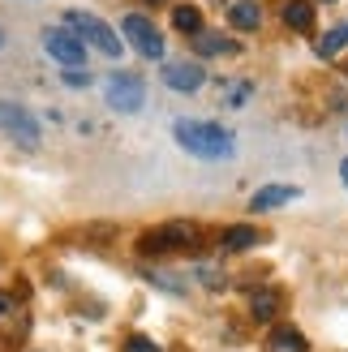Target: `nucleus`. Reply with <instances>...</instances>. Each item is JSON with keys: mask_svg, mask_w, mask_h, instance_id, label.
Returning <instances> with one entry per match:
<instances>
[{"mask_svg": "<svg viewBox=\"0 0 348 352\" xmlns=\"http://www.w3.org/2000/svg\"><path fill=\"white\" fill-rule=\"evenodd\" d=\"M125 352H160V344L146 340V336H129L125 340Z\"/></svg>", "mask_w": 348, "mask_h": 352, "instance_id": "obj_18", "label": "nucleus"}, {"mask_svg": "<svg viewBox=\"0 0 348 352\" xmlns=\"http://www.w3.org/2000/svg\"><path fill=\"white\" fill-rule=\"evenodd\" d=\"M172 22H177V30H185V34H198L202 30V13L194 5H181L177 13H172Z\"/></svg>", "mask_w": 348, "mask_h": 352, "instance_id": "obj_16", "label": "nucleus"}, {"mask_svg": "<svg viewBox=\"0 0 348 352\" xmlns=\"http://www.w3.org/2000/svg\"><path fill=\"white\" fill-rule=\"evenodd\" d=\"M250 309H254V318H258V322H271L275 314H280V292H271V288H263V292H254V301H250Z\"/></svg>", "mask_w": 348, "mask_h": 352, "instance_id": "obj_13", "label": "nucleus"}, {"mask_svg": "<svg viewBox=\"0 0 348 352\" xmlns=\"http://www.w3.org/2000/svg\"><path fill=\"white\" fill-rule=\"evenodd\" d=\"M125 39L142 52L146 60H160V56H164V34L155 30V22H146L142 13H129V17H125Z\"/></svg>", "mask_w": 348, "mask_h": 352, "instance_id": "obj_5", "label": "nucleus"}, {"mask_svg": "<svg viewBox=\"0 0 348 352\" xmlns=\"http://www.w3.org/2000/svg\"><path fill=\"white\" fill-rule=\"evenodd\" d=\"M65 82L69 86H86V82H91V74H82V69H65Z\"/></svg>", "mask_w": 348, "mask_h": 352, "instance_id": "obj_19", "label": "nucleus"}, {"mask_svg": "<svg viewBox=\"0 0 348 352\" xmlns=\"http://www.w3.org/2000/svg\"><path fill=\"white\" fill-rule=\"evenodd\" d=\"M348 43V26H336V30H327L323 39H318V56H336V52Z\"/></svg>", "mask_w": 348, "mask_h": 352, "instance_id": "obj_17", "label": "nucleus"}, {"mask_svg": "<svg viewBox=\"0 0 348 352\" xmlns=\"http://www.w3.org/2000/svg\"><path fill=\"white\" fill-rule=\"evenodd\" d=\"M340 176H344V185H348V160H344V164H340Z\"/></svg>", "mask_w": 348, "mask_h": 352, "instance_id": "obj_21", "label": "nucleus"}, {"mask_svg": "<svg viewBox=\"0 0 348 352\" xmlns=\"http://www.w3.org/2000/svg\"><path fill=\"white\" fill-rule=\"evenodd\" d=\"M65 26H69V30H78V34H82V43H95L103 56H120V39L112 34V26H103V22H99V17L69 9V13H65Z\"/></svg>", "mask_w": 348, "mask_h": 352, "instance_id": "obj_3", "label": "nucleus"}, {"mask_svg": "<svg viewBox=\"0 0 348 352\" xmlns=\"http://www.w3.org/2000/svg\"><path fill=\"white\" fill-rule=\"evenodd\" d=\"M292 198H297V189H292V185H267V189H258L254 198H250V206L254 210H271V206H284Z\"/></svg>", "mask_w": 348, "mask_h": 352, "instance_id": "obj_9", "label": "nucleus"}, {"mask_svg": "<svg viewBox=\"0 0 348 352\" xmlns=\"http://www.w3.org/2000/svg\"><path fill=\"white\" fill-rule=\"evenodd\" d=\"M194 52L198 56H219V52H232V43L224 39V34H215V30H198L194 34Z\"/></svg>", "mask_w": 348, "mask_h": 352, "instance_id": "obj_14", "label": "nucleus"}, {"mask_svg": "<svg viewBox=\"0 0 348 352\" xmlns=\"http://www.w3.org/2000/svg\"><path fill=\"white\" fill-rule=\"evenodd\" d=\"M177 142L194 155V160H228L232 155V133L211 120H177Z\"/></svg>", "mask_w": 348, "mask_h": 352, "instance_id": "obj_1", "label": "nucleus"}, {"mask_svg": "<svg viewBox=\"0 0 348 352\" xmlns=\"http://www.w3.org/2000/svg\"><path fill=\"white\" fill-rule=\"evenodd\" d=\"M271 348L275 352H305V336H301V331H292V327H280L271 336Z\"/></svg>", "mask_w": 348, "mask_h": 352, "instance_id": "obj_15", "label": "nucleus"}, {"mask_svg": "<svg viewBox=\"0 0 348 352\" xmlns=\"http://www.w3.org/2000/svg\"><path fill=\"white\" fill-rule=\"evenodd\" d=\"M142 99H146V91H142V82H138L133 74H116L108 82V108L112 112H138Z\"/></svg>", "mask_w": 348, "mask_h": 352, "instance_id": "obj_7", "label": "nucleus"}, {"mask_svg": "<svg viewBox=\"0 0 348 352\" xmlns=\"http://www.w3.org/2000/svg\"><path fill=\"white\" fill-rule=\"evenodd\" d=\"M43 47H47V56L61 60L65 69H78V65L86 60L82 34H69V30H47V34H43Z\"/></svg>", "mask_w": 348, "mask_h": 352, "instance_id": "obj_6", "label": "nucleus"}, {"mask_svg": "<svg viewBox=\"0 0 348 352\" xmlns=\"http://www.w3.org/2000/svg\"><path fill=\"white\" fill-rule=\"evenodd\" d=\"M198 241V228L194 223H164V228H155V232H142V241H138V250H142L146 258L155 254H168V250H189V245Z\"/></svg>", "mask_w": 348, "mask_h": 352, "instance_id": "obj_2", "label": "nucleus"}, {"mask_svg": "<svg viewBox=\"0 0 348 352\" xmlns=\"http://www.w3.org/2000/svg\"><path fill=\"white\" fill-rule=\"evenodd\" d=\"M0 129H5L17 146H26V151L39 146V125L30 120L26 108H17V103H9V99H0Z\"/></svg>", "mask_w": 348, "mask_h": 352, "instance_id": "obj_4", "label": "nucleus"}, {"mask_svg": "<svg viewBox=\"0 0 348 352\" xmlns=\"http://www.w3.org/2000/svg\"><path fill=\"white\" fill-rule=\"evenodd\" d=\"M5 314H9V296L0 292V318H5Z\"/></svg>", "mask_w": 348, "mask_h": 352, "instance_id": "obj_20", "label": "nucleus"}, {"mask_svg": "<svg viewBox=\"0 0 348 352\" xmlns=\"http://www.w3.org/2000/svg\"><path fill=\"white\" fill-rule=\"evenodd\" d=\"M284 22L292 30H309V26H314V5H309V0H288V5H284Z\"/></svg>", "mask_w": 348, "mask_h": 352, "instance_id": "obj_11", "label": "nucleus"}, {"mask_svg": "<svg viewBox=\"0 0 348 352\" xmlns=\"http://www.w3.org/2000/svg\"><path fill=\"white\" fill-rule=\"evenodd\" d=\"M228 17H232L237 30H258V22H263V9H258L254 0H237V5L228 9Z\"/></svg>", "mask_w": 348, "mask_h": 352, "instance_id": "obj_10", "label": "nucleus"}, {"mask_svg": "<svg viewBox=\"0 0 348 352\" xmlns=\"http://www.w3.org/2000/svg\"><path fill=\"white\" fill-rule=\"evenodd\" d=\"M219 245H224V250H254V245H258V228L237 223V228H228V232L219 236Z\"/></svg>", "mask_w": 348, "mask_h": 352, "instance_id": "obj_12", "label": "nucleus"}, {"mask_svg": "<svg viewBox=\"0 0 348 352\" xmlns=\"http://www.w3.org/2000/svg\"><path fill=\"white\" fill-rule=\"evenodd\" d=\"M202 65H194V60H168L164 65V82L172 86V91H198L202 86Z\"/></svg>", "mask_w": 348, "mask_h": 352, "instance_id": "obj_8", "label": "nucleus"}, {"mask_svg": "<svg viewBox=\"0 0 348 352\" xmlns=\"http://www.w3.org/2000/svg\"><path fill=\"white\" fill-rule=\"evenodd\" d=\"M151 5H160V0H151Z\"/></svg>", "mask_w": 348, "mask_h": 352, "instance_id": "obj_22", "label": "nucleus"}]
</instances>
